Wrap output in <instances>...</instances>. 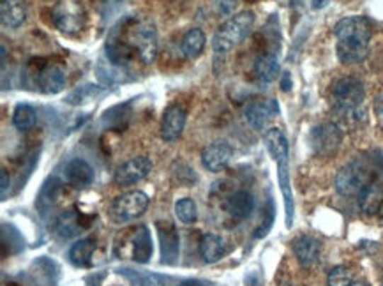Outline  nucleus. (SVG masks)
<instances>
[{"label":"nucleus","instance_id":"nucleus-1","mask_svg":"<svg viewBox=\"0 0 383 286\" xmlns=\"http://www.w3.org/2000/svg\"><path fill=\"white\" fill-rule=\"evenodd\" d=\"M334 35L338 39L336 53L343 64L353 66V64H360L367 59L373 28L366 16L343 18L336 23Z\"/></svg>","mask_w":383,"mask_h":286},{"label":"nucleus","instance_id":"nucleus-2","mask_svg":"<svg viewBox=\"0 0 383 286\" xmlns=\"http://www.w3.org/2000/svg\"><path fill=\"white\" fill-rule=\"evenodd\" d=\"M120 27H122V23H120ZM117 30L126 39V42L131 46L135 55L143 64L154 62L157 55V32L152 21H129L127 27H122V30L117 27Z\"/></svg>","mask_w":383,"mask_h":286},{"label":"nucleus","instance_id":"nucleus-3","mask_svg":"<svg viewBox=\"0 0 383 286\" xmlns=\"http://www.w3.org/2000/svg\"><path fill=\"white\" fill-rule=\"evenodd\" d=\"M253 25H255V13H251V11H242V13L231 16L230 20L224 21V23L217 28L216 34H214V52L227 53L230 52L234 46L241 45L249 35Z\"/></svg>","mask_w":383,"mask_h":286},{"label":"nucleus","instance_id":"nucleus-4","mask_svg":"<svg viewBox=\"0 0 383 286\" xmlns=\"http://www.w3.org/2000/svg\"><path fill=\"white\" fill-rule=\"evenodd\" d=\"M364 98H366V88L362 81L355 76L339 78L332 87V101L341 115H359Z\"/></svg>","mask_w":383,"mask_h":286},{"label":"nucleus","instance_id":"nucleus-5","mask_svg":"<svg viewBox=\"0 0 383 286\" xmlns=\"http://www.w3.org/2000/svg\"><path fill=\"white\" fill-rule=\"evenodd\" d=\"M373 181V173L362 161H352L338 171L334 178L336 191L341 196H360Z\"/></svg>","mask_w":383,"mask_h":286},{"label":"nucleus","instance_id":"nucleus-6","mask_svg":"<svg viewBox=\"0 0 383 286\" xmlns=\"http://www.w3.org/2000/svg\"><path fill=\"white\" fill-rule=\"evenodd\" d=\"M149 207V196L143 191H129L117 196L110 207V217L117 224H126L142 216Z\"/></svg>","mask_w":383,"mask_h":286},{"label":"nucleus","instance_id":"nucleus-7","mask_svg":"<svg viewBox=\"0 0 383 286\" xmlns=\"http://www.w3.org/2000/svg\"><path fill=\"white\" fill-rule=\"evenodd\" d=\"M150 171H152V161L147 156H138L126 161L124 164H120V166L117 168L113 181H115V184L120 185V188H126V185L138 184L139 181L149 177Z\"/></svg>","mask_w":383,"mask_h":286},{"label":"nucleus","instance_id":"nucleus-8","mask_svg":"<svg viewBox=\"0 0 383 286\" xmlns=\"http://www.w3.org/2000/svg\"><path fill=\"white\" fill-rule=\"evenodd\" d=\"M343 140L341 130L336 124H321L311 131V143L320 156H332Z\"/></svg>","mask_w":383,"mask_h":286},{"label":"nucleus","instance_id":"nucleus-9","mask_svg":"<svg viewBox=\"0 0 383 286\" xmlns=\"http://www.w3.org/2000/svg\"><path fill=\"white\" fill-rule=\"evenodd\" d=\"M278 112L279 106L274 99H267V101L258 99V101L249 103V105L246 106L244 117L253 130L263 131L265 127L268 126V122L278 115Z\"/></svg>","mask_w":383,"mask_h":286},{"label":"nucleus","instance_id":"nucleus-10","mask_svg":"<svg viewBox=\"0 0 383 286\" xmlns=\"http://www.w3.org/2000/svg\"><path fill=\"white\" fill-rule=\"evenodd\" d=\"M231 156H234V149H231L230 143L217 140L202 150V164L207 168V171L217 173L228 166Z\"/></svg>","mask_w":383,"mask_h":286},{"label":"nucleus","instance_id":"nucleus-11","mask_svg":"<svg viewBox=\"0 0 383 286\" xmlns=\"http://www.w3.org/2000/svg\"><path fill=\"white\" fill-rule=\"evenodd\" d=\"M185 119H188V113L181 105L168 106L161 119V138L164 142L178 140L185 127Z\"/></svg>","mask_w":383,"mask_h":286},{"label":"nucleus","instance_id":"nucleus-12","mask_svg":"<svg viewBox=\"0 0 383 286\" xmlns=\"http://www.w3.org/2000/svg\"><path fill=\"white\" fill-rule=\"evenodd\" d=\"M38 87L45 94H59L66 87V73L60 66L45 64L38 71Z\"/></svg>","mask_w":383,"mask_h":286},{"label":"nucleus","instance_id":"nucleus-13","mask_svg":"<svg viewBox=\"0 0 383 286\" xmlns=\"http://www.w3.org/2000/svg\"><path fill=\"white\" fill-rule=\"evenodd\" d=\"M64 177H66L67 184L73 185V188H88V185L94 182V170H92L91 164L85 159H71L69 163L64 168Z\"/></svg>","mask_w":383,"mask_h":286},{"label":"nucleus","instance_id":"nucleus-14","mask_svg":"<svg viewBox=\"0 0 383 286\" xmlns=\"http://www.w3.org/2000/svg\"><path fill=\"white\" fill-rule=\"evenodd\" d=\"M255 205H256L255 196H253L249 191H244V189L231 193V195L227 198V202H224V209H227V212L237 221L248 219V217L253 214V210H255Z\"/></svg>","mask_w":383,"mask_h":286},{"label":"nucleus","instance_id":"nucleus-15","mask_svg":"<svg viewBox=\"0 0 383 286\" xmlns=\"http://www.w3.org/2000/svg\"><path fill=\"white\" fill-rule=\"evenodd\" d=\"M320 241H316L314 237H309V235H302V237H299L293 242V255H295L297 262H299L304 269L313 267L314 263L318 262V258H320Z\"/></svg>","mask_w":383,"mask_h":286},{"label":"nucleus","instance_id":"nucleus-16","mask_svg":"<svg viewBox=\"0 0 383 286\" xmlns=\"http://www.w3.org/2000/svg\"><path fill=\"white\" fill-rule=\"evenodd\" d=\"M129 241H131V258L136 263H147L152 256V237L147 227L132 228L129 234Z\"/></svg>","mask_w":383,"mask_h":286},{"label":"nucleus","instance_id":"nucleus-17","mask_svg":"<svg viewBox=\"0 0 383 286\" xmlns=\"http://www.w3.org/2000/svg\"><path fill=\"white\" fill-rule=\"evenodd\" d=\"M157 230H159V239H161V262L171 263L177 262L178 256V234L175 230L173 223L166 221V223H157Z\"/></svg>","mask_w":383,"mask_h":286},{"label":"nucleus","instance_id":"nucleus-18","mask_svg":"<svg viewBox=\"0 0 383 286\" xmlns=\"http://www.w3.org/2000/svg\"><path fill=\"white\" fill-rule=\"evenodd\" d=\"M0 20L7 28H20L27 20L25 0H2L0 2Z\"/></svg>","mask_w":383,"mask_h":286},{"label":"nucleus","instance_id":"nucleus-19","mask_svg":"<svg viewBox=\"0 0 383 286\" xmlns=\"http://www.w3.org/2000/svg\"><path fill=\"white\" fill-rule=\"evenodd\" d=\"M200 256L205 263H216L224 256V241L221 235L207 234L200 241Z\"/></svg>","mask_w":383,"mask_h":286},{"label":"nucleus","instance_id":"nucleus-20","mask_svg":"<svg viewBox=\"0 0 383 286\" xmlns=\"http://www.w3.org/2000/svg\"><path fill=\"white\" fill-rule=\"evenodd\" d=\"M360 209L366 214L373 216L383 209V185L371 182L362 193H360Z\"/></svg>","mask_w":383,"mask_h":286},{"label":"nucleus","instance_id":"nucleus-21","mask_svg":"<svg viewBox=\"0 0 383 286\" xmlns=\"http://www.w3.org/2000/svg\"><path fill=\"white\" fill-rule=\"evenodd\" d=\"M265 145H267L268 154L272 156V159L279 161L282 159V157H288V140H286V135L282 133L279 127H270V130H267V133H265L263 137Z\"/></svg>","mask_w":383,"mask_h":286},{"label":"nucleus","instance_id":"nucleus-22","mask_svg":"<svg viewBox=\"0 0 383 286\" xmlns=\"http://www.w3.org/2000/svg\"><path fill=\"white\" fill-rule=\"evenodd\" d=\"M84 227L85 224L81 223L80 212H76L74 209L66 210V212L60 214L59 219H57V223H55L57 234H59L60 237H64V239L74 237L78 231L84 230Z\"/></svg>","mask_w":383,"mask_h":286},{"label":"nucleus","instance_id":"nucleus-23","mask_svg":"<svg viewBox=\"0 0 383 286\" xmlns=\"http://www.w3.org/2000/svg\"><path fill=\"white\" fill-rule=\"evenodd\" d=\"M205 34H203L202 28H191L184 34L181 41V50L184 53L185 59H196L198 55H202L203 48H205Z\"/></svg>","mask_w":383,"mask_h":286},{"label":"nucleus","instance_id":"nucleus-24","mask_svg":"<svg viewBox=\"0 0 383 286\" xmlns=\"http://www.w3.org/2000/svg\"><path fill=\"white\" fill-rule=\"evenodd\" d=\"M94 251H96L94 239H81V241L74 242L69 249L71 263L76 267H91Z\"/></svg>","mask_w":383,"mask_h":286},{"label":"nucleus","instance_id":"nucleus-25","mask_svg":"<svg viewBox=\"0 0 383 286\" xmlns=\"http://www.w3.org/2000/svg\"><path fill=\"white\" fill-rule=\"evenodd\" d=\"M255 76L261 84H270L279 76V62L275 55L265 53V55L258 57L255 62Z\"/></svg>","mask_w":383,"mask_h":286},{"label":"nucleus","instance_id":"nucleus-26","mask_svg":"<svg viewBox=\"0 0 383 286\" xmlns=\"http://www.w3.org/2000/svg\"><path fill=\"white\" fill-rule=\"evenodd\" d=\"M59 195H60V182L57 181V178H48V181L45 182V185H42L41 193H39L38 196V209L41 210L42 216L46 214V210L52 209L53 203L59 200Z\"/></svg>","mask_w":383,"mask_h":286},{"label":"nucleus","instance_id":"nucleus-27","mask_svg":"<svg viewBox=\"0 0 383 286\" xmlns=\"http://www.w3.org/2000/svg\"><path fill=\"white\" fill-rule=\"evenodd\" d=\"M38 122V113H35L34 106L21 103L14 108L13 112V126L20 131H28L35 126Z\"/></svg>","mask_w":383,"mask_h":286},{"label":"nucleus","instance_id":"nucleus-28","mask_svg":"<svg viewBox=\"0 0 383 286\" xmlns=\"http://www.w3.org/2000/svg\"><path fill=\"white\" fill-rule=\"evenodd\" d=\"M175 216L184 224H193L198 217V209L193 198H181L175 203Z\"/></svg>","mask_w":383,"mask_h":286},{"label":"nucleus","instance_id":"nucleus-29","mask_svg":"<svg viewBox=\"0 0 383 286\" xmlns=\"http://www.w3.org/2000/svg\"><path fill=\"white\" fill-rule=\"evenodd\" d=\"M101 92L103 88L98 87V85H84V87L71 92V94L67 96L66 103H69V105H84V103L92 101V99L101 94Z\"/></svg>","mask_w":383,"mask_h":286},{"label":"nucleus","instance_id":"nucleus-30","mask_svg":"<svg viewBox=\"0 0 383 286\" xmlns=\"http://www.w3.org/2000/svg\"><path fill=\"white\" fill-rule=\"evenodd\" d=\"M352 283H353L352 270L346 269V267H343V265L334 267L327 276L328 286H350Z\"/></svg>","mask_w":383,"mask_h":286},{"label":"nucleus","instance_id":"nucleus-31","mask_svg":"<svg viewBox=\"0 0 383 286\" xmlns=\"http://www.w3.org/2000/svg\"><path fill=\"white\" fill-rule=\"evenodd\" d=\"M235 6H237V0H217V11L224 16L234 13Z\"/></svg>","mask_w":383,"mask_h":286},{"label":"nucleus","instance_id":"nucleus-32","mask_svg":"<svg viewBox=\"0 0 383 286\" xmlns=\"http://www.w3.org/2000/svg\"><path fill=\"white\" fill-rule=\"evenodd\" d=\"M0 184H2V198H6L7 189L11 188V177H9V171H7L6 168L0 170Z\"/></svg>","mask_w":383,"mask_h":286},{"label":"nucleus","instance_id":"nucleus-33","mask_svg":"<svg viewBox=\"0 0 383 286\" xmlns=\"http://www.w3.org/2000/svg\"><path fill=\"white\" fill-rule=\"evenodd\" d=\"M142 286H164L163 280L157 276H154V274H150V276H145L142 280Z\"/></svg>","mask_w":383,"mask_h":286},{"label":"nucleus","instance_id":"nucleus-34","mask_svg":"<svg viewBox=\"0 0 383 286\" xmlns=\"http://www.w3.org/2000/svg\"><path fill=\"white\" fill-rule=\"evenodd\" d=\"M178 286H210V283H205V281H200V280H185V281H182Z\"/></svg>","mask_w":383,"mask_h":286},{"label":"nucleus","instance_id":"nucleus-35","mask_svg":"<svg viewBox=\"0 0 383 286\" xmlns=\"http://www.w3.org/2000/svg\"><path fill=\"white\" fill-rule=\"evenodd\" d=\"M281 87H282V91H290V87H292V84H290V74L288 73H286L285 76H282Z\"/></svg>","mask_w":383,"mask_h":286},{"label":"nucleus","instance_id":"nucleus-36","mask_svg":"<svg viewBox=\"0 0 383 286\" xmlns=\"http://www.w3.org/2000/svg\"><path fill=\"white\" fill-rule=\"evenodd\" d=\"M350 286H367V285L362 283V281H353V283L350 285Z\"/></svg>","mask_w":383,"mask_h":286}]
</instances>
